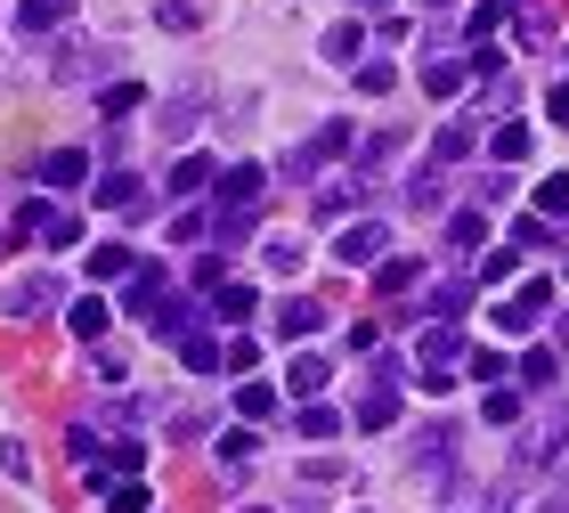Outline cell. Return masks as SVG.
Returning <instances> with one entry per match:
<instances>
[{"label": "cell", "instance_id": "cell-1", "mask_svg": "<svg viewBox=\"0 0 569 513\" xmlns=\"http://www.w3.org/2000/svg\"><path fill=\"white\" fill-rule=\"evenodd\" d=\"M9 237H33V245H49V253H66V245H82V220H73L66 204L33 196V204L17 213V228H9Z\"/></svg>", "mask_w": 569, "mask_h": 513}, {"label": "cell", "instance_id": "cell-2", "mask_svg": "<svg viewBox=\"0 0 569 513\" xmlns=\"http://www.w3.org/2000/svg\"><path fill=\"white\" fill-rule=\"evenodd\" d=\"M350 424H358V432H391V424H399V367H391V358H382V367H375V383L358 392Z\"/></svg>", "mask_w": 569, "mask_h": 513}, {"label": "cell", "instance_id": "cell-3", "mask_svg": "<svg viewBox=\"0 0 569 513\" xmlns=\"http://www.w3.org/2000/svg\"><path fill=\"white\" fill-rule=\"evenodd\" d=\"M553 456H569V407H546V416L521 432V473L553 465Z\"/></svg>", "mask_w": 569, "mask_h": 513}, {"label": "cell", "instance_id": "cell-4", "mask_svg": "<svg viewBox=\"0 0 569 513\" xmlns=\"http://www.w3.org/2000/svg\"><path fill=\"white\" fill-rule=\"evenodd\" d=\"M333 156H350V122H318V131H309V147H293V156H284V171L309 179V171L333 164Z\"/></svg>", "mask_w": 569, "mask_h": 513}, {"label": "cell", "instance_id": "cell-5", "mask_svg": "<svg viewBox=\"0 0 569 513\" xmlns=\"http://www.w3.org/2000/svg\"><path fill=\"white\" fill-rule=\"evenodd\" d=\"M261 188H269V171H261V164H228V171H212L220 213H252V204H261Z\"/></svg>", "mask_w": 569, "mask_h": 513}, {"label": "cell", "instance_id": "cell-6", "mask_svg": "<svg viewBox=\"0 0 569 513\" xmlns=\"http://www.w3.org/2000/svg\"><path fill=\"white\" fill-rule=\"evenodd\" d=\"M546 310H553V286H546V277H529V286L512 294V302H497V326H505V335H529V326L546 318Z\"/></svg>", "mask_w": 569, "mask_h": 513}, {"label": "cell", "instance_id": "cell-7", "mask_svg": "<svg viewBox=\"0 0 569 513\" xmlns=\"http://www.w3.org/2000/svg\"><path fill=\"white\" fill-rule=\"evenodd\" d=\"M58 277H17V286L9 294H0V310H9V318H41V310H58Z\"/></svg>", "mask_w": 569, "mask_h": 513}, {"label": "cell", "instance_id": "cell-8", "mask_svg": "<svg viewBox=\"0 0 569 513\" xmlns=\"http://www.w3.org/2000/svg\"><path fill=\"white\" fill-rule=\"evenodd\" d=\"M73 9H82V0H17V33H24V41H49Z\"/></svg>", "mask_w": 569, "mask_h": 513}, {"label": "cell", "instance_id": "cell-9", "mask_svg": "<svg viewBox=\"0 0 569 513\" xmlns=\"http://www.w3.org/2000/svg\"><path fill=\"white\" fill-rule=\"evenodd\" d=\"M163 286H171V277L154 269V262H139L131 277H122V310H139V318H154V310H163Z\"/></svg>", "mask_w": 569, "mask_h": 513}, {"label": "cell", "instance_id": "cell-10", "mask_svg": "<svg viewBox=\"0 0 569 513\" xmlns=\"http://www.w3.org/2000/svg\"><path fill=\"white\" fill-rule=\"evenodd\" d=\"M382 245H391V228H382V220H350V228H342V245H333V253H342L350 269H367V262H382Z\"/></svg>", "mask_w": 569, "mask_h": 513}, {"label": "cell", "instance_id": "cell-11", "mask_svg": "<svg viewBox=\"0 0 569 513\" xmlns=\"http://www.w3.org/2000/svg\"><path fill=\"white\" fill-rule=\"evenodd\" d=\"M456 358H463V335H456V318L423 326V343H416V367H456Z\"/></svg>", "mask_w": 569, "mask_h": 513}, {"label": "cell", "instance_id": "cell-12", "mask_svg": "<svg viewBox=\"0 0 569 513\" xmlns=\"http://www.w3.org/2000/svg\"><path fill=\"white\" fill-rule=\"evenodd\" d=\"M252 310H261V294H252V286H244V277H237V286H228V277H220V286H212V318H220V326H244Z\"/></svg>", "mask_w": 569, "mask_h": 513}, {"label": "cell", "instance_id": "cell-13", "mask_svg": "<svg viewBox=\"0 0 569 513\" xmlns=\"http://www.w3.org/2000/svg\"><path fill=\"white\" fill-rule=\"evenodd\" d=\"M90 490H98V505H107V513H147V481H139V473H114V481H90Z\"/></svg>", "mask_w": 569, "mask_h": 513}, {"label": "cell", "instance_id": "cell-14", "mask_svg": "<svg viewBox=\"0 0 569 513\" xmlns=\"http://www.w3.org/2000/svg\"><path fill=\"white\" fill-rule=\"evenodd\" d=\"M98 66H107V49H90V41H66L58 58H49V73H58V82H90Z\"/></svg>", "mask_w": 569, "mask_h": 513}, {"label": "cell", "instance_id": "cell-15", "mask_svg": "<svg viewBox=\"0 0 569 513\" xmlns=\"http://www.w3.org/2000/svg\"><path fill=\"white\" fill-rule=\"evenodd\" d=\"M90 179V156L82 147H58V156H41V188H82Z\"/></svg>", "mask_w": 569, "mask_h": 513}, {"label": "cell", "instance_id": "cell-16", "mask_svg": "<svg viewBox=\"0 0 569 513\" xmlns=\"http://www.w3.org/2000/svg\"><path fill=\"white\" fill-rule=\"evenodd\" d=\"M171 343H179V367H188V375H212V367H220V343L203 335V318L188 326V335H171Z\"/></svg>", "mask_w": 569, "mask_h": 513}, {"label": "cell", "instance_id": "cell-17", "mask_svg": "<svg viewBox=\"0 0 569 513\" xmlns=\"http://www.w3.org/2000/svg\"><path fill=\"white\" fill-rule=\"evenodd\" d=\"M318 326H326V302H284V310H277V335L284 343H309Z\"/></svg>", "mask_w": 569, "mask_h": 513}, {"label": "cell", "instance_id": "cell-18", "mask_svg": "<svg viewBox=\"0 0 569 513\" xmlns=\"http://www.w3.org/2000/svg\"><path fill=\"white\" fill-rule=\"evenodd\" d=\"M326 375H333L326 358H318V351H301L293 367H284V392H293V399H318V392H326Z\"/></svg>", "mask_w": 569, "mask_h": 513}, {"label": "cell", "instance_id": "cell-19", "mask_svg": "<svg viewBox=\"0 0 569 513\" xmlns=\"http://www.w3.org/2000/svg\"><path fill=\"white\" fill-rule=\"evenodd\" d=\"M98 204H114V213H139V204H147L139 171H98Z\"/></svg>", "mask_w": 569, "mask_h": 513}, {"label": "cell", "instance_id": "cell-20", "mask_svg": "<svg viewBox=\"0 0 569 513\" xmlns=\"http://www.w3.org/2000/svg\"><path fill=\"white\" fill-rule=\"evenodd\" d=\"M463 82H472V66H463V58H423V90L431 98H456Z\"/></svg>", "mask_w": 569, "mask_h": 513}, {"label": "cell", "instance_id": "cell-21", "mask_svg": "<svg viewBox=\"0 0 569 513\" xmlns=\"http://www.w3.org/2000/svg\"><path fill=\"white\" fill-rule=\"evenodd\" d=\"M505 24H521V17H512V0H480V9L463 17V33H472V41H497Z\"/></svg>", "mask_w": 569, "mask_h": 513}, {"label": "cell", "instance_id": "cell-22", "mask_svg": "<svg viewBox=\"0 0 569 513\" xmlns=\"http://www.w3.org/2000/svg\"><path fill=\"white\" fill-rule=\"evenodd\" d=\"M131 269H139L131 245H98V253H90V277H98V286H114V277H131Z\"/></svg>", "mask_w": 569, "mask_h": 513}, {"label": "cell", "instance_id": "cell-23", "mask_svg": "<svg viewBox=\"0 0 569 513\" xmlns=\"http://www.w3.org/2000/svg\"><path fill=\"white\" fill-rule=\"evenodd\" d=\"M399 147H407V131H375L367 147H358V179H375L382 164H391V156H399Z\"/></svg>", "mask_w": 569, "mask_h": 513}, {"label": "cell", "instance_id": "cell-24", "mask_svg": "<svg viewBox=\"0 0 569 513\" xmlns=\"http://www.w3.org/2000/svg\"><path fill=\"white\" fill-rule=\"evenodd\" d=\"M480 416H488V432H505V424H521V392H505V383H488V399H480Z\"/></svg>", "mask_w": 569, "mask_h": 513}, {"label": "cell", "instance_id": "cell-25", "mask_svg": "<svg viewBox=\"0 0 569 513\" xmlns=\"http://www.w3.org/2000/svg\"><path fill=\"white\" fill-rule=\"evenodd\" d=\"M488 245V213H456L448 220V253H480Z\"/></svg>", "mask_w": 569, "mask_h": 513}, {"label": "cell", "instance_id": "cell-26", "mask_svg": "<svg viewBox=\"0 0 569 513\" xmlns=\"http://www.w3.org/2000/svg\"><path fill=\"white\" fill-rule=\"evenodd\" d=\"M463 156H472V122H448V131L431 139V171L439 164H463Z\"/></svg>", "mask_w": 569, "mask_h": 513}, {"label": "cell", "instance_id": "cell-27", "mask_svg": "<svg viewBox=\"0 0 569 513\" xmlns=\"http://www.w3.org/2000/svg\"><path fill=\"white\" fill-rule=\"evenodd\" d=\"M293 424H301V441H333V432H342V416H333L326 399H301V416H293Z\"/></svg>", "mask_w": 569, "mask_h": 513}, {"label": "cell", "instance_id": "cell-28", "mask_svg": "<svg viewBox=\"0 0 569 513\" xmlns=\"http://www.w3.org/2000/svg\"><path fill=\"white\" fill-rule=\"evenodd\" d=\"M196 188H212V156H179L171 164V196H196Z\"/></svg>", "mask_w": 569, "mask_h": 513}, {"label": "cell", "instance_id": "cell-29", "mask_svg": "<svg viewBox=\"0 0 569 513\" xmlns=\"http://www.w3.org/2000/svg\"><path fill=\"white\" fill-rule=\"evenodd\" d=\"M139 465H147V448H139V441H114L107 465H90V481H114V473H139Z\"/></svg>", "mask_w": 569, "mask_h": 513}, {"label": "cell", "instance_id": "cell-30", "mask_svg": "<svg viewBox=\"0 0 569 513\" xmlns=\"http://www.w3.org/2000/svg\"><path fill=\"white\" fill-rule=\"evenodd\" d=\"M326 58H333V66H358V58H367V33H358V24H333V33H326Z\"/></svg>", "mask_w": 569, "mask_h": 513}, {"label": "cell", "instance_id": "cell-31", "mask_svg": "<svg viewBox=\"0 0 569 513\" xmlns=\"http://www.w3.org/2000/svg\"><path fill=\"white\" fill-rule=\"evenodd\" d=\"M154 24H163V33H196V24H203V0H163Z\"/></svg>", "mask_w": 569, "mask_h": 513}, {"label": "cell", "instance_id": "cell-32", "mask_svg": "<svg viewBox=\"0 0 569 513\" xmlns=\"http://www.w3.org/2000/svg\"><path fill=\"white\" fill-rule=\"evenodd\" d=\"M131 107H147V90H139V82H107V90H98V115H107V122H114V115H131Z\"/></svg>", "mask_w": 569, "mask_h": 513}, {"label": "cell", "instance_id": "cell-33", "mask_svg": "<svg viewBox=\"0 0 569 513\" xmlns=\"http://www.w3.org/2000/svg\"><path fill=\"white\" fill-rule=\"evenodd\" d=\"M416 277H423V262H407V253H399V262H375V286L382 294H407Z\"/></svg>", "mask_w": 569, "mask_h": 513}, {"label": "cell", "instance_id": "cell-34", "mask_svg": "<svg viewBox=\"0 0 569 513\" xmlns=\"http://www.w3.org/2000/svg\"><path fill=\"white\" fill-rule=\"evenodd\" d=\"M107 302H73V335H82V343H107Z\"/></svg>", "mask_w": 569, "mask_h": 513}, {"label": "cell", "instance_id": "cell-35", "mask_svg": "<svg viewBox=\"0 0 569 513\" xmlns=\"http://www.w3.org/2000/svg\"><path fill=\"white\" fill-rule=\"evenodd\" d=\"M512 269H521V245H497V253H480V286H505Z\"/></svg>", "mask_w": 569, "mask_h": 513}, {"label": "cell", "instance_id": "cell-36", "mask_svg": "<svg viewBox=\"0 0 569 513\" xmlns=\"http://www.w3.org/2000/svg\"><path fill=\"white\" fill-rule=\"evenodd\" d=\"M350 73H358V90H367V98H382V90L399 82V73H391V58H358Z\"/></svg>", "mask_w": 569, "mask_h": 513}, {"label": "cell", "instance_id": "cell-37", "mask_svg": "<svg viewBox=\"0 0 569 513\" xmlns=\"http://www.w3.org/2000/svg\"><path fill=\"white\" fill-rule=\"evenodd\" d=\"M505 367H512L505 351H463V375H472V383H505Z\"/></svg>", "mask_w": 569, "mask_h": 513}, {"label": "cell", "instance_id": "cell-38", "mask_svg": "<svg viewBox=\"0 0 569 513\" xmlns=\"http://www.w3.org/2000/svg\"><path fill=\"white\" fill-rule=\"evenodd\" d=\"M358 196H367V179H333V188H318V213H350Z\"/></svg>", "mask_w": 569, "mask_h": 513}, {"label": "cell", "instance_id": "cell-39", "mask_svg": "<svg viewBox=\"0 0 569 513\" xmlns=\"http://www.w3.org/2000/svg\"><path fill=\"white\" fill-rule=\"evenodd\" d=\"M488 147H497V164H521L529 156V131H521V122H497V139H488Z\"/></svg>", "mask_w": 569, "mask_h": 513}, {"label": "cell", "instance_id": "cell-40", "mask_svg": "<svg viewBox=\"0 0 569 513\" xmlns=\"http://www.w3.org/2000/svg\"><path fill=\"white\" fill-rule=\"evenodd\" d=\"M220 367H228V375H252V367H261V343H244V335L220 343Z\"/></svg>", "mask_w": 569, "mask_h": 513}, {"label": "cell", "instance_id": "cell-41", "mask_svg": "<svg viewBox=\"0 0 569 513\" xmlns=\"http://www.w3.org/2000/svg\"><path fill=\"white\" fill-rule=\"evenodd\" d=\"M261 262H269L277 277H293V269H301V237H269V253H261Z\"/></svg>", "mask_w": 569, "mask_h": 513}, {"label": "cell", "instance_id": "cell-42", "mask_svg": "<svg viewBox=\"0 0 569 513\" xmlns=\"http://www.w3.org/2000/svg\"><path fill=\"white\" fill-rule=\"evenodd\" d=\"M252 448H261L252 432H220V465H228V473H237V465H252Z\"/></svg>", "mask_w": 569, "mask_h": 513}, {"label": "cell", "instance_id": "cell-43", "mask_svg": "<svg viewBox=\"0 0 569 513\" xmlns=\"http://www.w3.org/2000/svg\"><path fill=\"white\" fill-rule=\"evenodd\" d=\"M269 407H277L269 383H237V416H269Z\"/></svg>", "mask_w": 569, "mask_h": 513}, {"label": "cell", "instance_id": "cell-44", "mask_svg": "<svg viewBox=\"0 0 569 513\" xmlns=\"http://www.w3.org/2000/svg\"><path fill=\"white\" fill-rule=\"evenodd\" d=\"M0 473H9V481H33V448H24V441H0Z\"/></svg>", "mask_w": 569, "mask_h": 513}, {"label": "cell", "instance_id": "cell-45", "mask_svg": "<svg viewBox=\"0 0 569 513\" xmlns=\"http://www.w3.org/2000/svg\"><path fill=\"white\" fill-rule=\"evenodd\" d=\"M407 204H416V213H431V204H439V171H416V179H407Z\"/></svg>", "mask_w": 569, "mask_h": 513}, {"label": "cell", "instance_id": "cell-46", "mask_svg": "<svg viewBox=\"0 0 569 513\" xmlns=\"http://www.w3.org/2000/svg\"><path fill=\"white\" fill-rule=\"evenodd\" d=\"M521 383H537V392H546V383H553V351H529V358H521Z\"/></svg>", "mask_w": 569, "mask_h": 513}, {"label": "cell", "instance_id": "cell-47", "mask_svg": "<svg viewBox=\"0 0 569 513\" xmlns=\"http://www.w3.org/2000/svg\"><path fill=\"white\" fill-rule=\"evenodd\" d=\"M66 448L82 456V465H98V424H73V432H66Z\"/></svg>", "mask_w": 569, "mask_h": 513}, {"label": "cell", "instance_id": "cell-48", "mask_svg": "<svg viewBox=\"0 0 569 513\" xmlns=\"http://www.w3.org/2000/svg\"><path fill=\"white\" fill-rule=\"evenodd\" d=\"M537 213H569V171H561V179H546V188H537Z\"/></svg>", "mask_w": 569, "mask_h": 513}, {"label": "cell", "instance_id": "cell-49", "mask_svg": "<svg viewBox=\"0 0 569 513\" xmlns=\"http://www.w3.org/2000/svg\"><path fill=\"white\" fill-rule=\"evenodd\" d=\"M90 375H98V383H122L131 367H122V351H90Z\"/></svg>", "mask_w": 569, "mask_h": 513}, {"label": "cell", "instance_id": "cell-50", "mask_svg": "<svg viewBox=\"0 0 569 513\" xmlns=\"http://www.w3.org/2000/svg\"><path fill=\"white\" fill-rule=\"evenodd\" d=\"M163 131L179 139V131H196V98H179V107H163Z\"/></svg>", "mask_w": 569, "mask_h": 513}, {"label": "cell", "instance_id": "cell-51", "mask_svg": "<svg viewBox=\"0 0 569 513\" xmlns=\"http://www.w3.org/2000/svg\"><path fill=\"white\" fill-rule=\"evenodd\" d=\"M546 115H553V122H569V82H553V90H546Z\"/></svg>", "mask_w": 569, "mask_h": 513}, {"label": "cell", "instance_id": "cell-52", "mask_svg": "<svg viewBox=\"0 0 569 513\" xmlns=\"http://www.w3.org/2000/svg\"><path fill=\"white\" fill-rule=\"evenodd\" d=\"M423 9H431V17H439V9H456V0H423Z\"/></svg>", "mask_w": 569, "mask_h": 513}, {"label": "cell", "instance_id": "cell-53", "mask_svg": "<svg viewBox=\"0 0 569 513\" xmlns=\"http://www.w3.org/2000/svg\"><path fill=\"white\" fill-rule=\"evenodd\" d=\"M358 9H382V0H358Z\"/></svg>", "mask_w": 569, "mask_h": 513}, {"label": "cell", "instance_id": "cell-54", "mask_svg": "<svg viewBox=\"0 0 569 513\" xmlns=\"http://www.w3.org/2000/svg\"><path fill=\"white\" fill-rule=\"evenodd\" d=\"M244 513H269V505H244Z\"/></svg>", "mask_w": 569, "mask_h": 513}, {"label": "cell", "instance_id": "cell-55", "mask_svg": "<svg viewBox=\"0 0 569 513\" xmlns=\"http://www.w3.org/2000/svg\"><path fill=\"white\" fill-rule=\"evenodd\" d=\"M0 245H9V237H0Z\"/></svg>", "mask_w": 569, "mask_h": 513}]
</instances>
